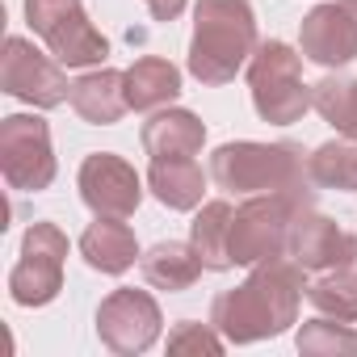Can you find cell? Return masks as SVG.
Here are the masks:
<instances>
[{"label":"cell","instance_id":"obj_19","mask_svg":"<svg viewBox=\"0 0 357 357\" xmlns=\"http://www.w3.org/2000/svg\"><path fill=\"white\" fill-rule=\"evenodd\" d=\"M231 219H236V211H231L227 202H206V206L198 211V219H194V231H190L194 252H198L202 265L215 269V273H223V269L236 265V261H231Z\"/></svg>","mask_w":357,"mask_h":357},{"label":"cell","instance_id":"obj_23","mask_svg":"<svg viewBox=\"0 0 357 357\" xmlns=\"http://www.w3.org/2000/svg\"><path fill=\"white\" fill-rule=\"evenodd\" d=\"M311 307L319 315H336V319H357V273L344 265V269H332L328 278H319L311 290H307Z\"/></svg>","mask_w":357,"mask_h":357},{"label":"cell","instance_id":"obj_18","mask_svg":"<svg viewBox=\"0 0 357 357\" xmlns=\"http://www.w3.org/2000/svg\"><path fill=\"white\" fill-rule=\"evenodd\" d=\"M202 257L194 252V244H155L147 257H143V278H147V286H155V290H168V294H176V290H190L198 278H202Z\"/></svg>","mask_w":357,"mask_h":357},{"label":"cell","instance_id":"obj_3","mask_svg":"<svg viewBox=\"0 0 357 357\" xmlns=\"http://www.w3.org/2000/svg\"><path fill=\"white\" fill-rule=\"evenodd\" d=\"M307 206H311V190H303L298 181L286 190H273L269 198L244 202L231 219V261L261 265V261H278L282 252H290L294 219Z\"/></svg>","mask_w":357,"mask_h":357},{"label":"cell","instance_id":"obj_17","mask_svg":"<svg viewBox=\"0 0 357 357\" xmlns=\"http://www.w3.org/2000/svg\"><path fill=\"white\" fill-rule=\"evenodd\" d=\"M147 185L168 211H194L202 206V168L194 160H151L147 168Z\"/></svg>","mask_w":357,"mask_h":357},{"label":"cell","instance_id":"obj_7","mask_svg":"<svg viewBox=\"0 0 357 357\" xmlns=\"http://www.w3.org/2000/svg\"><path fill=\"white\" fill-rule=\"evenodd\" d=\"M0 172L13 190L38 194L55 181L51 130L34 114H9L0 122Z\"/></svg>","mask_w":357,"mask_h":357},{"label":"cell","instance_id":"obj_15","mask_svg":"<svg viewBox=\"0 0 357 357\" xmlns=\"http://www.w3.org/2000/svg\"><path fill=\"white\" fill-rule=\"evenodd\" d=\"M72 109L93 122V126H114L130 101H126V72H114V68H101V72H89L72 84Z\"/></svg>","mask_w":357,"mask_h":357},{"label":"cell","instance_id":"obj_25","mask_svg":"<svg viewBox=\"0 0 357 357\" xmlns=\"http://www.w3.org/2000/svg\"><path fill=\"white\" fill-rule=\"evenodd\" d=\"M168 349L172 353H223V340L211 328L185 319V324H176V332L168 336Z\"/></svg>","mask_w":357,"mask_h":357},{"label":"cell","instance_id":"obj_24","mask_svg":"<svg viewBox=\"0 0 357 357\" xmlns=\"http://www.w3.org/2000/svg\"><path fill=\"white\" fill-rule=\"evenodd\" d=\"M298 349H303V353H315V357L357 353V332L344 328V324H332V319L324 315V319H311V324L298 328Z\"/></svg>","mask_w":357,"mask_h":357},{"label":"cell","instance_id":"obj_6","mask_svg":"<svg viewBox=\"0 0 357 357\" xmlns=\"http://www.w3.org/2000/svg\"><path fill=\"white\" fill-rule=\"evenodd\" d=\"M26 17L51 55L68 68H93L109 55V43L93 30L80 0H26Z\"/></svg>","mask_w":357,"mask_h":357},{"label":"cell","instance_id":"obj_14","mask_svg":"<svg viewBox=\"0 0 357 357\" xmlns=\"http://www.w3.org/2000/svg\"><path fill=\"white\" fill-rule=\"evenodd\" d=\"M206 143V126L190 109H160L143 122V147L151 160H194Z\"/></svg>","mask_w":357,"mask_h":357},{"label":"cell","instance_id":"obj_12","mask_svg":"<svg viewBox=\"0 0 357 357\" xmlns=\"http://www.w3.org/2000/svg\"><path fill=\"white\" fill-rule=\"evenodd\" d=\"M303 55L319 68H344L357 59V0H332L303 17Z\"/></svg>","mask_w":357,"mask_h":357},{"label":"cell","instance_id":"obj_5","mask_svg":"<svg viewBox=\"0 0 357 357\" xmlns=\"http://www.w3.org/2000/svg\"><path fill=\"white\" fill-rule=\"evenodd\" d=\"M248 89L257 114L273 126H290L311 109V89L303 84V55H294L286 43H261L252 51Z\"/></svg>","mask_w":357,"mask_h":357},{"label":"cell","instance_id":"obj_8","mask_svg":"<svg viewBox=\"0 0 357 357\" xmlns=\"http://www.w3.org/2000/svg\"><path fill=\"white\" fill-rule=\"evenodd\" d=\"M68 236L55 223H34L22 240V261L9 273V294L17 307H47L63 290Z\"/></svg>","mask_w":357,"mask_h":357},{"label":"cell","instance_id":"obj_21","mask_svg":"<svg viewBox=\"0 0 357 357\" xmlns=\"http://www.w3.org/2000/svg\"><path fill=\"white\" fill-rule=\"evenodd\" d=\"M311 105L344 135L357 143V80H344V76H324L315 89H311Z\"/></svg>","mask_w":357,"mask_h":357},{"label":"cell","instance_id":"obj_4","mask_svg":"<svg viewBox=\"0 0 357 357\" xmlns=\"http://www.w3.org/2000/svg\"><path fill=\"white\" fill-rule=\"evenodd\" d=\"M211 176L227 194H273L303 181V151L294 143H227L211 155Z\"/></svg>","mask_w":357,"mask_h":357},{"label":"cell","instance_id":"obj_2","mask_svg":"<svg viewBox=\"0 0 357 357\" xmlns=\"http://www.w3.org/2000/svg\"><path fill=\"white\" fill-rule=\"evenodd\" d=\"M257 51V17L248 0H198L190 72L202 84H227Z\"/></svg>","mask_w":357,"mask_h":357},{"label":"cell","instance_id":"obj_16","mask_svg":"<svg viewBox=\"0 0 357 357\" xmlns=\"http://www.w3.org/2000/svg\"><path fill=\"white\" fill-rule=\"evenodd\" d=\"M80 252L101 273H126L135 265V257H139V244H135V231L122 219L97 215V223L80 236Z\"/></svg>","mask_w":357,"mask_h":357},{"label":"cell","instance_id":"obj_10","mask_svg":"<svg viewBox=\"0 0 357 357\" xmlns=\"http://www.w3.org/2000/svg\"><path fill=\"white\" fill-rule=\"evenodd\" d=\"M97 336L109 353H143L160 336V307L147 290H114L97 307Z\"/></svg>","mask_w":357,"mask_h":357},{"label":"cell","instance_id":"obj_20","mask_svg":"<svg viewBox=\"0 0 357 357\" xmlns=\"http://www.w3.org/2000/svg\"><path fill=\"white\" fill-rule=\"evenodd\" d=\"M181 93V72L168 59H139L126 72V101L130 109H160L168 101H176Z\"/></svg>","mask_w":357,"mask_h":357},{"label":"cell","instance_id":"obj_9","mask_svg":"<svg viewBox=\"0 0 357 357\" xmlns=\"http://www.w3.org/2000/svg\"><path fill=\"white\" fill-rule=\"evenodd\" d=\"M0 84H5L9 97H17L26 105H38V109H55V105L72 101V84L59 72V59H47L26 38L5 43V55H0Z\"/></svg>","mask_w":357,"mask_h":357},{"label":"cell","instance_id":"obj_22","mask_svg":"<svg viewBox=\"0 0 357 357\" xmlns=\"http://www.w3.org/2000/svg\"><path fill=\"white\" fill-rule=\"evenodd\" d=\"M307 176L324 190H357V143H324L307 160Z\"/></svg>","mask_w":357,"mask_h":357},{"label":"cell","instance_id":"obj_11","mask_svg":"<svg viewBox=\"0 0 357 357\" xmlns=\"http://www.w3.org/2000/svg\"><path fill=\"white\" fill-rule=\"evenodd\" d=\"M80 198L93 215L126 219V215L139 211V198H143L139 172L114 151H93L80 164Z\"/></svg>","mask_w":357,"mask_h":357},{"label":"cell","instance_id":"obj_26","mask_svg":"<svg viewBox=\"0 0 357 357\" xmlns=\"http://www.w3.org/2000/svg\"><path fill=\"white\" fill-rule=\"evenodd\" d=\"M147 9H151L155 22H176L185 13V0H147Z\"/></svg>","mask_w":357,"mask_h":357},{"label":"cell","instance_id":"obj_1","mask_svg":"<svg viewBox=\"0 0 357 357\" xmlns=\"http://www.w3.org/2000/svg\"><path fill=\"white\" fill-rule=\"evenodd\" d=\"M303 265H286L278 261H261L252 269V278L227 294L215 298L211 307V324L231 340V344H252L265 336H278L294 324L298 303H303Z\"/></svg>","mask_w":357,"mask_h":357},{"label":"cell","instance_id":"obj_13","mask_svg":"<svg viewBox=\"0 0 357 357\" xmlns=\"http://www.w3.org/2000/svg\"><path fill=\"white\" fill-rule=\"evenodd\" d=\"M290 257L303 269H344L357 261V236L336 227L324 215L303 211L294 219V231H290Z\"/></svg>","mask_w":357,"mask_h":357}]
</instances>
